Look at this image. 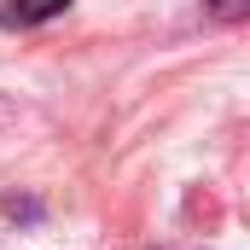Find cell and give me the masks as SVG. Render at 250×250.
<instances>
[{"label": "cell", "instance_id": "cell-2", "mask_svg": "<svg viewBox=\"0 0 250 250\" xmlns=\"http://www.w3.org/2000/svg\"><path fill=\"white\" fill-rule=\"evenodd\" d=\"M198 6H204L209 18H221V23H227V18H245V12H250V0H198Z\"/></svg>", "mask_w": 250, "mask_h": 250}, {"label": "cell", "instance_id": "cell-1", "mask_svg": "<svg viewBox=\"0 0 250 250\" xmlns=\"http://www.w3.org/2000/svg\"><path fill=\"white\" fill-rule=\"evenodd\" d=\"M70 0H6L0 6V29H35L47 18H59Z\"/></svg>", "mask_w": 250, "mask_h": 250}]
</instances>
